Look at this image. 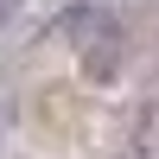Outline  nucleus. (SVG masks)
<instances>
[{"label":"nucleus","mask_w":159,"mask_h":159,"mask_svg":"<svg viewBox=\"0 0 159 159\" xmlns=\"http://www.w3.org/2000/svg\"><path fill=\"white\" fill-rule=\"evenodd\" d=\"M13 7H19V0H0V19H7V13H13Z\"/></svg>","instance_id":"nucleus-1"}]
</instances>
